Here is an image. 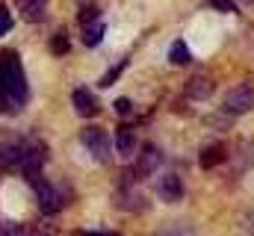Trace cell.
Masks as SVG:
<instances>
[{
  "label": "cell",
  "instance_id": "cell-1",
  "mask_svg": "<svg viewBox=\"0 0 254 236\" xmlns=\"http://www.w3.org/2000/svg\"><path fill=\"white\" fill-rule=\"evenodd\" d=\"M0 213L9 219H24L27 216V189L15 180H6L0 186Z\"/></svg>",
  "mask_w": 254,
  "mask_h": 236
},
{
  "label": "cell",
  "instance_id": "cell-2",
  "mask_svg": "<svg viewBox=\"0 0 254 236\" xmlns=\"http://www.w3.org/2000/svg\"><path fill=\"white\" fill-rule=\"evenodd\" d=\"M225 110H228V113H234V116L252 113V110H254V80L234 86V89L225 95Z\"/></svg>",
  "mask_w": 254,
  "mask_h": 236
},
{
  "label": "cell",
  "instance_id": "cell-3",
  "mask_svg": "<svg viewBox=\"0 0 254 236\" xmlns=\"http://www.w3.org/2000/svg\"><path fill=\"white\" fill-rule=\"evenodd\" d=\"M80 139H83V145L89 148L92 157L110 160V139H107V133H104L101 127H86V130L80 133Z\"/></svg>",
  "mask_w": 254,
  "mask_h": 236
},
{
  "label": "cell",
  "instance_id": "cell-4",
  "mask_svg": "<svg viewBox=\"0 0 254 236\" xmlns=\"http://www.w3.org/2000/svg\"><path fill=\"white\" fill-rule=\"evenodd\" d=\"M160 198L169 201V204H178V201L184 198V183H181V177L178 175L163 177V180H160Z\"/></svg>",
  "mask_w": 254,
  "mask_h": 236
},
{
  "label": "cell",
  "instance_id": "cell-5",
  "mask_svg": "<svg viewBox=\"0 0 254 236\" xmlns=\"http://www.w3.org/2000/svg\"><path fill=\"white\" fill-rule=\"evenodd\" d=\"M83 39H86V45H98L101 39H104V21L98 18V15H83Z\"/></svg>",
  "mask_w": 254,
  "mask_h": 236
},
{
  "label": "cell",
  "instance_id": "cell-6",
  "mask_svg": "<svg viewBox=\"0 0 254 236\" xmlns=\"http://www.w3.org/2000/svg\"><path fill=\"white\" fill-rule=\"evenodd\" d=\"M74 107L80 110V116H95V110H98V101H95V95L89 92V89H74Z\"/></svg>",
  "mask_w": 254,
  "mask_h": 236
},
{
  "label": "cell",
  "instance_id": "cell-7",
  "mask_svg": "<svg viewBox=\"0 0 254 236\" xmlns=\"http://www.w3.org/2000/svg\"><path fill=\"white\" fill-rule=\"evenodd\" d=\"M219 163H225V145L222 142H216V145H210V148L201 151V166L204 169H213Z\"/></svg>",
  "mask_w": 254,
  "mask_h": 236
},
{
  "label": "cell",
  "instance_id": "cell-8",
  "mask_svg": "<svg viewBox=\"0 0 254 236\" xmlns=\"http://www.w3.org/2000/svg\"><path fill=\"white\" fill-rule=\"evenodd\" d=\"M187 95L195 98V101H204V98H210V95H213V83H210V80H204V77H192L190 86H187Z\"/></svg>",
  "mask_w": 254,
  "mask_h": 236
},
{
  "label": "cell",
  "instance_id": "cell-9",
  "mask_svg": "<svg viewBox=\"0 0 254 236\" xmlns=\"http://www.w3.org/2000/svg\"><path fill=\"white\" fill-rule=\"evenodd\" d=\"M160 163H163L160 151H157V148H145V154H142V169H139V172H142V175H151Z\"/></svg>",
  "mask_w": 254,
  "mask_h": 236
},
{
  "label": "cell",
  "instance_id": "cell-10",
  "mask_svg": "<svg viewBox=\"0 0 254 236\" xmlns=\"http://www.w3.org/2000/svg\"><path fill=\"white\" fill-rule=\"evenodd\" d=\"M116 148L122 151V154H133L136 151V136L130 133V130H119V142H116Z\"/></svg>",
  "mask_w": 254,
  "mask_h": 236
},
{
  "label": "cell",
  "instance_id": "cell-11",
  "mask_svg": "<svg viewBox=\"0 0 254 236\" xmlns=\"http://www.w3.org/2000/svg\"><path fill=\"white\" fill-rule=\"evenodd\" d=\"M157 236H198L192 231L190 225H169V228H163Z\"/></svg>",
  "mask_w": 254,
  "mask_h": 236
},
{
  "label": "cell",
  "instance_id": "cell-12",
  "mask_svg": "<svg viewBox=\"0 0 254 236\" xmlns=\"http://www.w3.org/2000/svg\"><path fill=\"white\" fill-rule=\"evenodd\" d=\"M169 59H172V62H190V59H192V54L187 51V45H184V42H175V48H172V54H169Z\"/></svg>",
  "mask_w": 254,
  "mask_h": 236
},
{
  "label": "cell",
  "instance_id": "cell-13",
  "mask_svg": "<svg viewBox=\"0 0 254 236\" xmlns=\"http://www.w3.org/2000/svg\"><path fill=\"white\" fill-rule=\"evenodd\" d=\"M24 3V12L30 15V18H39L42 12H45V0H21Z\"/></svg>",
  "mask_w": 254,
  "mask_h": 236
},
{
  "label": "cell",
  "instance_id": "cell-14",
  "mask_svg": "<svg viewBox=\"0 0 254 236\" xmlns=\"http://www.w3.org/2000/svg\"><path fill=\"white\" fill-rule=\"evenodd\" d=\"M210 6H213V9H222V12H234V9H237L231 0H210Z\"/></svg>",
  "mask_w": 254,
  "mask_h": 236
},
{
  "label": "cell",
  "instance_id": "cell-15",
  "mask_svg": "<svg viewBox=\"0 0 254 236\" xmlns=\"http://www.w3.org/2000/svg\"><path fill=\"white\" fill-rule=\"evenodd\" d=\"M6 30H9V12L0 9V33H6Z\"/></svg>",
  "mask_w": 254,
  "mask_h": 236
},
{
  "label": "cell",
  "instance_id": "cell-16",
  "mask_svg": "<svg viewBox=\"0 0 254 236\" xmlns=\"http://www.w3.org/2000/svg\"><path fill=\"white\" fill-rule=\"evenodd\" d=\"M83 236H113V234H83Z\"/></svg>",
  "mask_w": 254,
  "mask_h": 236
}]
</instances>
